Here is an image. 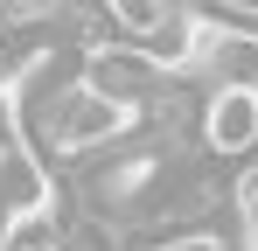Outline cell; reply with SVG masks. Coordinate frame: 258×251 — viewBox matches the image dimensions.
<instances>
[{
  "mask_svg": "<svg viewBox=\"0 0 258 251\" xmlns=\"http://www.w3.org/2000/svg\"><path fill=\"white\" fill-rule=\"evenodd\" d=\"M126 126H140L126 105H112L105 91H91L84 77L70 84H49L42 98H35V112H28V133H35V154H63V161H77V154H105V147H119L126 140Z\"/></svg>",
  "mask_w": 258,
  "mask_h": 251,
  "instance_id": "cell-1",
  "label": "cell"
},
{
  "mask_svg": "<svg viewBox=\"0 0 258 251\" xmlns=\"http://www.w3.org/2000/svg\"><path fill=\"white\" fill-rule=\"evenodd\" d=\"M84 84H91V91H105L112 105H126L133 119H140L174 77L154 63V56H140L133 42H91V49H84Z\"/></svg>",
  "mask_w": 258,
  "mask_h": 251,
  "instance_id": "cell-2",
  "label": "cell"
},
{
  "mask_svg": "<svg viewBox=\"0 0 258 251\" xmlns=\"http://www.w3.org/2000/svg\"><path fill=\"white\" fill-rule=\"evenodd\" d=\"M188 77L216 84V91H258V35H244L237 21H203Z\"/></svg>",
  "mask_w": 258,
  "mask_h": 251,
  "instance_id": "cell-3",
  "label": "cell"
},
{
  "mask_svg": "<svg viewBox=\"0 0 258 251\" xmlns=\"http://www.w3.org/2000/svg\"><path fill=\"white\" fill-rule=\"evenodd\" d=\"M203 140L223 161H258V91H210Z\"/></svg>",
  "mask_w": 258,
  "mask_h": 251,
  "instance_id": "cell-4",
  "label": "cell"
},
{
  "mask_svg": "<svg viewBox=\"0 0 258 251\" xmlns=\"http://www.w3.org/2000/svg\"><path fill=\"white\" fill-rule=\"evenodd\" d=\"M112 7V28H119V42H147V35H161L174 14V0H105Z\"/></svg>",
  "mask_w": 258,
  "mask_h": 251,
  "instance_id": "cell-5",
  "label": "cell"
},
{
  "mask_svg": "<svg viewBox=\"0 0 258 251\" xmlns=\"http://www.w3.org/2000/svg\"><path fill=\"white\" fill-rule=\"evenodd\" d=\"M237 223H244V244H258V174L237 189Z\"/></svg>",
  "mask_w": 258,
  "mask_h": 251,
  "instance_id": "cell-6",
  "label": "cell"
},
{
  "mask_svg": "<svg viewBox=\"0 0 258 251\" xmlns=\"http://www.w3.org/2000/svg\"><path fill=\"white\" fill-rule=\"evenodd\" d=\"M161 251H230L223 237H210V230H181V237H168Z\"/></svg>",
  "mask_w": 258,
  "mask_h": 251,
  "instance_id": "cell-7",
  "label": "cell"
}]
</instances>
